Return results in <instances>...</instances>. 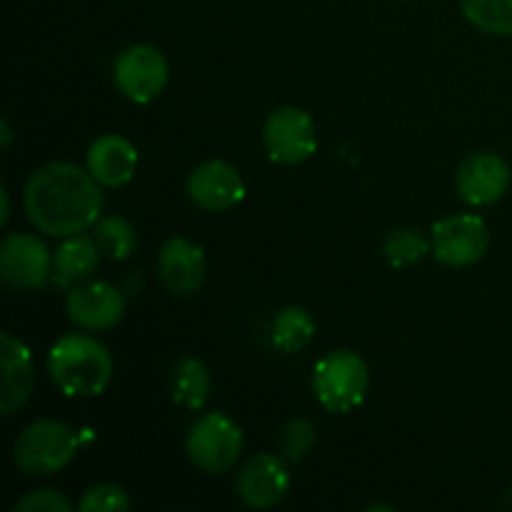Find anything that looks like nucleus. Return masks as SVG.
<instances>
[{
    "label": "nucleus",
    "mask_w": 512,
    "mask_h": 512,
    "mask_svg": "<svg viewBox=\"0 0 512 512\" xmlns=\"http://www.w3.org/2000/svg\"><path fill=\"white\" fill-rule=\"evenodd\" d=\"M368 388V365L353 350H333L315 363L313 393L330 413H350L360 408Z\"/></svg>",
    "instance_id": "3"
},
{
    "label": "nucleus",
    "mask_w": 512,
    "mask_h": 512,
    "mask_svg": "<svg viewBox=\"0 0 512 512\" xmlns=\"http://www.w3.org/2000/svg\"><path fill=\"white\" fill-rule=\"evenodd\" d=\"M210 390H213V380L205 363H200L198 358H185L175 365L173 383H170L175 403L188 410H200L208 403Z\"/></svg>",
    "instance_id": "18"
},
{
    "label": "nucleus",
    "mask_w": 512,
    "mask_h": 512,
    "mask_svg": "<svg viewBox=\"0 0 512 512\" xmlns=\"http://www.w3.org/2000/svg\"><path fill=\"white\" fill-rule=\"evenodd\" d=\"M103 193L90 170L73 163H48L25 183V213L40 233L70 238L100 220Z\"/></svg>",
    "instance_id": "1"
},
{
    "label": "nucleus",
    "mask_w": 512,
    "mask_h": 512,
    "mask_svg": "<svg viewBox=\"0 0 512 512\" xmlns=\"http://www.w3.org/2000/svg\"><path fill=\"white\" fill-rule=\"evenodd\" d=\"M510 168L498 153L480 150L468 155L455 173V190L473 208L493 205L508 193Z\"/></svg>",
    "instance_id": "10"
},
{
    "label": "nucleus",
    "mask_w": 512,
    "mask_h": 512,
    "mask_svg": "<svg viewBox=\"0 0 512 512\" xmlns=\"http://www.w3.org/2000/svg\"><path fill=\"white\" fill-rule=\"evenodd\" d=\"M83 512H128L133 508V500L120 485H95L83 495L78 505Z\"/></svg>",
    "instance_id": "24"
},
{
    "label": "nucleus",
    "mask_w": 512,
    "mask_h": 512,
    "mask_svg": "<svg viewBox=\"0 0 512 512\" xmlns=\"http://www.w3.org/2000/svg\"><path fill=\"white\" fill-rule=\"evenodd\" d=\"M78 453V435L60 420H35L18 435L13 460L25 475H55Z\"/></svg>",
    "instance_id": "4"
},
{
    "label": "nucleus",
    "mask_w": 512,
    "mask_h": 512,
    "mask_svg": "<svg viewBox=\"0 0 512 512\" xmlns=\"http://www.w3.org/2000/svg\"><path fill=\"white\" fill-rule=\"evenodd\" d=\"M100 245L95 238L78 233L63 238L53 253V275L60 285L85 283L100 265Z\"/></svg>",
    "instance_id": "17"
},
{
    "label": "nucleus",
    "mask_w": 512,
    "mask_h": 512,
    "mask_svg": "<svg viewBox=\"0 0 512 512\" xmlns=\"http://www.w3.org/2000/svg\"><path fill=\"white\" fill-rule=\"evenodd\" d=\"M93 238L100 245V253L110 260H128L138 248V233L133 223L120 215H108L93 225Z\"/></svg>",
    "instance_id": "20"
},
{
    "label": "nucleus",
    "mask_w": 512,
    "mask_h": 512,
    "mask_svg": "<svg viewBox=\"0 0 512 512\" xmlns=\"http://www.w3.org/2000/svg\"><path fill=\"white\" fill-rule=\"evenodd\" d=\"M0 198H3V213H0V223H8V218H10V198H8V190H3V193H0Z\"/></svg>",
    "instance_id": "27"
},
{
    "label": "nucleus",
    "mask_w": 512,
    "mask_h": 512,
    "mask_svg": "<svg viewBox=\"0 0 512 512\" xmlns=\"http://www.w3.org/2000/svg\"><path fill=\"white\" fill-rule=\"evenodd\" d=\"M185 450L193 465L205 473H225L243 453V430L230 415L208 413L193 423L185 438Z\"/></svg>",
    "instance_id": "5"
},
{
    "label": "nucleus",
    "mask_w": 512,
    "mask_h": 512,
    "mask_svg": "<svg viewBox=\"0 0 512 512\" xmlns=\"http://www.w3.org/2000/svg\"><path fill=\"white\" fill-rule=\"evenodd\" d=\"M315 320L305 308H285L270 323V343L280 353H300L313 340Z\"/></svg>",
    "instance_id": "19"
},
{
    "label": "nucleus",
    "mask_w": 512,
    "mask_h": 512,
    "mask_svg": "<svg viewBox=\"0 0 512 512\" xmlns=\"http://www.w3.org/2000/svg\"><path fill=\"white\" fill-rule=\"evenodd\" d=\"M15 512H73V503L58 490H33L15 503Z\"/></svg>",
    "instance_id": "25"
},
{
    "label": "nucleus",
    "mask_w": 512,
    "mask_h": 512,
    "mask_svg": "<svg viewBox=\"0 0 512 512\" xmlns=\"http://www.w3.org/2000/svg\"><path fill=\"white\" fill-rule=\"evenodd\" d=\"M263 143L273 163H305L318 150V130H315L313 115L295 105L275 108L263 125Z\"/></svg>",
    "instance_id": "6"
},
{
    "label": "nucleus",
    "mask_w": 512,
    "mask_h": 512,
    "mask_svg": "<svg viewBox=\"0 0 512 512\" xmlns=\"http://www.w3.org/2000/svg\"><path fill=\"white\" fill-rule=\"evenodd\" d=\"M0 138H3V150H10V143H13V128H10L8 120L0 123Z\"/></svg>",
    "instance_id": "26"
},
{
    "label": "nucleus",
    "mask_w": 512,
    "mask_h": 512,
    "mask_svg": "<svg viewBox=\"0 0 512 512\" xmlns=\"http://www.w3.org/2000/svg\"><path fill=\"white\" fill-rule=\"evenodd\" d=\"M0 345H3V353H0V360H3L0 410H3V415H13L15 410H20L28 403L30 393H33V355H30L28 345L23 340H18L10 333L0 335Z\"/></svg>",
    "instance_id": "16"
},
{
    "label": "nucleus",
    "mask_w": 512,
    "mask_h": 512,
    "mask_svg": "<svg viewBox=\"0 0 512 512\" xmlns=\"http://www.w3.org/2000/svg\"><path fill=\"white\" fill-rule=\"evenodd\" d=\"M158 275L175 295L198 293L208 275L205 250L185 238L165 240L158 253Z\"/></svg>",
    "instance_id": "14"
},
{
    "label": "nucleus",
    "mask_w": 512,
    "mask_h": 512,
    "mask_svg": "<svg viewBox=\"0 0 512 512\" xmlns=\"http://www.w3.org/2000/svg\"><path fill=\"white\" fill-rule=\"evenodd\" d=\"M53 275V255L33 233H8L0 245V278L15 290L43 288Z\"/></svg>",
    "instance_id": "9"
},
{
    "label": "nucleus",
    "mask_w": 512,
    "mask_h": 512,
    "mask_svg": "<svg viewBox=\"0 0 512 512\" xmlns=\"http://www.w3.org/2000/svg\"><path fill=\"white\" fill-rule=\"evenodd\" d=\"M290 490V473L285 460L278 455L260 453L250 458L248 463L240 468L238 478H235V493H238L240 503L248 508L265 510L278 505L280 500L288 495Z\"/></svg>",
    "instance_id": "12"
},
{
    "label": "nucleus",
    "mask_w": 512,
    "mask_h": 512,
    "mask_svg": "<svg viewBox=\"0 0 512 512\" xmlns=\"http://www.w3.org/2000/svg\"><path fill=\"white\" fill-rule=\"evenodd\" d=\"M188 195L205 213H225L245 198V180L228 160H208L188 175Z\"/></svg>",
    "instance_id": "11"
},
{
    "label": "nucleus",
    "mask_w": 512,
    "mask_h": 512,
    "mask_svg": "<svg viewBox=\"0 0 512 512\" xmlns=\"http://www.w3.org/2000/svg\"><path fill=\"white\" fill-rule=\"evenodd\" d=\"M138 163V148L118 133L100 135L88 148V170L103 188H120L130 183Z\"/></svg>",
    "instance_id": "15"
},
{
    "label": "nucleus",
    "mask_w": 512,
    "mask_h": 512,
    "mask_svg": "<svg viewBox=\"0 0 512 512\" xmlns=\"http://www.w3.org/2000/svg\"><path fill=\"white\" fill-rule=\"evenodd\" d=\"M470 25L488 35H512V0H460Z\"/></svg>",
    "instance_id": "21"
},
{
    "label": "nucleus",
    "mask_w": 512,
    "mask_h": 512,
    "mask_svg": "<svg viewBox=\"0 0 512 512\" xmlns=\"http://www.w3.org/2000/svg\"><path fill=\"white\" fill-rule=\"evenodd\" d=\"M433 255L448 268H470L488 253L490 233L480 215L460 213L443 218L430 233Z\"/></svg>",
    "instance_id": "7"
},
{
    "label": "nucleus",
    "mask_w": 512,
    "mask_h": 512,
    "mask_svg": "<svg viewBox=\"0 0 512 512\" xmlns=\"http://www.w3.org/2000/svg\"><path fill=\"white\" fill-rule=\"evenodd\" d=\"M170 68L165 55L155 45H133L118 55L113 65L115 88L133 103H150L165 90Z\"/></svg>",
    "instance_id": "8"
},
{
    "label": "nucleus",
    "mask_w": 512,
    "mask_h": 512,
    "mask_svg": "<svg viewBox=\"0 0 512 512\" xmlns=\"http://www.w3.org/2000/svg\"><path fill=\"white\" fill-rule=\"evenodd\" d=\"M428 253H433V243L413 228H398L383 240V255L393 268L415 265Z\"/></svg>",
    "instance_id": "22"
},
{
    "label": "nucleus",
    "mask_w": 512,
    "mask_h": 512,
    "mask_svg": "<svg viewBox=\"0 0 512 512\" xmlns=\"http://www.w3.org/2000/svg\"><path fill=\"white\" fill-rule=\"evenodd\" d=\"M48 373L68 398H95L113 378V358L93 335L68 333L50 348Z\"/></svg>",
    "instance_id": "2"
},
{
    "label": "nucleus",
    "mask_w": 512,
    "mask_h": 512,
    "mask_svg": "<svg viewBox=\"0 0 512 512\" xmlns=\"http://www.w3.org/2000/svg\"><path fill=\"white\" fill-rule=\"evenodd\" d=\"M65 310L78 328L108 330L123 318L125 298L115 285L93 280V283H78L70 288Z\"/></svg>",
    "instance_id": "13"
},
{
    "label": "nucleus",
    "mask_w": 512,
    "mask_h": 512,
    "mask_svg": "<svg viewBox=\"0 0 512 512\" xmlns=\"http://www.w3.org/2000/svg\"><path fill=\"white\" fill-rule=\"evenodd\" d=\"M315 443H318V430H315V425L310 420H290L283 430V440H280V445H283V458L288 463H300V460H305L313 453Z\"/></svg>",
    "instance_id": "23"
}]
</instances>
